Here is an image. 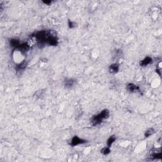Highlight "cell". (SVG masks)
Segmentation results:
<instances>
[{"mask_svg": "<svg viewBox=\"0 0 162 162\" xmlns=\"http://www.w3.org/2000/svg\"><path fill=\"white\" fill-rule=\"evenodd\" d=\"M101 153H103V155H108L110 153V147H105L103 148L101 150Z\"/></svg>", "mask_w": 162, "mask_h": 162, "instance_id": "10", "label": "cell"}, {"mask_svg": "<svg viewBox=\"0 0 162 162\" xmlns=\"http://www.w3.org/2000/svg\"><path fill=\"white\" fill-rule=\"evenodd\" d=\"M27 65V63L26 61L25 60L22 62H21L20 64L17 66V70H24L25 68H26Z\"/></svg>", "mask_w": 162, "mask_h": 162, "instance_id": "8", "label": "cell"}, {"mask_svg": "<svg viewBox=\"0 0 162 162\" xmlns=\"http://www.w3.org/2000/svg\"><path fill=\"white\" fill-rule=\"evenodd\" d=\"M86 141L82 139H81L78 136H74V138H72V141H71V143H70V145L72 146H75L79 145V144H83L86 143Z\"/></svg>", "mask_w": 162, "mask_h": 162, "instance_id": "2", "label": "cell"}, {"mask_svg": "<svg viewBox=\"0 0 162 162\" xmlns=\"http://www.w3.org/2000/svg\"><path fill=\"white\" fill-rule=\"evenodd\" d=\"M74 83H75V81L73 79H67L65 81V86L66 87L70 88L74 86Z\"/></svg>", "mask_w": 162, "mask_h": 162, "instance_id": "6", "label": "cell"}, {"mask_svg": "<svg viewBox=\"0 0 162 162\" xmlns=\"http://www.w3.org/2000/svg\"><path fill=\"white\" fill-rule=\"evenodd\" d=\"M115 139H116V138H115V136H110L109 138H108V139L107 140V145H108V147H110L111 145H112V144L115 142Z\"/></svg>", "mask_w": 162, "mask_h": 162, "instance_id": "9", "label": "cell"}, {"mask_svg": "<svg viewBox=\"0 0 162 162\" xmlns=\"http://www.w3.org/2000/svg\"><path fill=\"white\" fill-rule=\"evenodd\" d=\"M119 65L117 63H113V64L111 65L109 67V71L112 74H115L119 71Z\"/></svg>", "mask_w": 162, "mask_h": 162, "instance_id": "4", "label": "cell"}, {"mask_svg": "<svg viewBox=\"0 0 162 162\" xmlns=\"http://www.w3.org/2000/svg\"><path fill=\"white\" fill-rule=\"evenodd\" d=\"M10 43V45H11V47L15 48V49H17L19 47V46L20 45L19 40L16 39H11Z\"/></svg>", "mask_w": 162, "mask_h": 162, "instance_id": "5", "label": "cell"}, {"mask_svg": "<svg viewBox=\"0 0 162 162\" xmlns=\"http://www.w3.org/2000/svg\"><path fill=\"white\" fill-rule=\"evenodd\" d=\"M127 89L130 92H134V91H138L139 89L138 87L136 86V85L133 84H129L127 86Z\"/></svg>", "mask_w": 162, "mask_h": 162, "instance_id": "7", "label": "cell"}, {"mask_svg": "<svg viewBox=\"0 0 162 162\" xmlns=\"http://www.w3.org/2000/svg\"><path fill=\"white\" fill-rule=\"evenodd\" d=\"M110 115V112L108 110H105L103 111H102L98 115H95L92 117L91 120V123L92 124V125H98L100 124L103 121V120L108 118Z\"/></svg>", "mask_w": 162, "mask_h": 162, "instance_id": "1", "label": "cell"}, {"mask_svg": "<svg viewBox=\"0 0 162 162\" xmlns=\"http://www.w3.org/2000/svg\"><path fill=\"white\" fill-rule=\"evenodd\" d=\"M153 131H154V130L153 129H149L148 130H146V132H145L146 137H149V136H151L153 134V132H154Z\"/></svg>", "mask_w": 162, "mask_h": 162, "instance_id": "11", "label": "cell"}, {"mask_svg": "<svg viewBox=\"0 0 162 162\" xmlns=\"http://www.w3.org/2000/svg\"><path fill=\"white\" fill-rule=\"evenodd\" d=\"M152 62H153V59L151 58L148 57H146L144 59V60L141 61V62H140V65H141V66H143V67L146 66V65H148L150 64Z\"/></svg>", "mask_w": 162, "mask_h": 162, "instance_id": "3", "label": "cell"}, {"mask_svg": "<svg viewBox=\"0 0 162 162\" xmlns=\"http://www.w3.org/2000/svg\"><path fill=\"white\" fill-rule=\"evenodd\" d=\"M43 3L45 4H47V5H49V4L51 3V1H43Z\"/></svg>", "mask_w": 162, "mask_h": 162, "instance_id": "12", "label": "cell"}]
</instances>
